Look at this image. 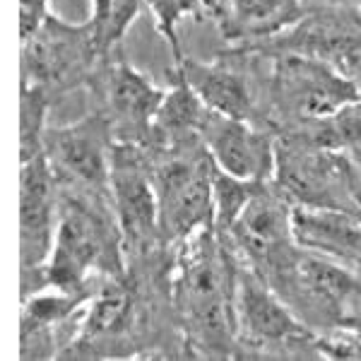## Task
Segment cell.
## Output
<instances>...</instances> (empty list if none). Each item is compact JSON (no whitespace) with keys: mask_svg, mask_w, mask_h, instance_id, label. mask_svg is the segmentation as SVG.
Here are the masks:
<instances>
[{"mask_svg":"<svg viewBox=\"0 0 361 361\" xmlns=\"http://www.w3.org/2000/svg\"><path fill=\"white\" fill-rule=\"evenodd\" d=\"M294 241L301 248L316 250L361 270V217L342 209L294 205Z\"/></svg>","mask_w":361,"mask_h":361,"instance_id":"obj_16","label":"cell"},{"mask_svg":"<svg viewBox=\"0 0 361 361\" xmlns=\"http://www.w3.org/2000/svg\"><path fill=\"white\" fill-rule=\"evenodd\" d=\"M255 272L313 333L345 330L361 318V275L340 260L292 243Z\"/></svg>","mask_w":361,"mask_h":361,"instance_id":"obj_2","label":"cell"},{"mask_svg":"<svg viewBox=\"0 0 361 361\" xmlns=\"http://www.w3.org/2000/svg\"><path fill=\"white\" fill-rule=\"evenodd\" d=\"M267 180H243L229 173L219 171L214 166L212 173V193H214V226L219 231H226L234 219L241 214V209L248 205V200L263 188Z\"/></svg>","mask_w":361,"mask_h":361,"instance_id":"obj_22","label":"cell"},{"mask_svg":"<svg viewBox=\"0 0 361 361\" xmlns=\"http://www.w3.org/2000/svg\"><path fill=\"white\" fill-rule=\"evenodd\" d=\"M200 140L219 171L243 180L275 178L277 140L270 133L253 128L250 121L231 118L207 109Z\"/></svg>","mask_w":361,"mask_h":361,"instance_id":"obj_13","label":"cell"},{"mask_svg":"<svg viewBox=\"0 0 361 361\" xmlns=\"http://www.w3.org/2000/svg\"><path fill=\"white\" fill-rule=\"evenodd\" d=\"M142 3L145 0H114V10H111V17H109V25L102 32V37H99V46H102L104 56H106L109 51L126 37L128 27L135 22Z\"/></svg>","mask_w":361,"mask_h":361,"instance_id":"obj_24","label":"cell"},{"mask_svg":"<svg viewBox=\"0 0 361 361\" xmlns=\"http://www.w3.org/2000/svg\"><path fill=\"white\" fill-rule=\"evenodd\" d=\"M337 70H340L342 75L349 80V82L354 85V90H357V97L361 102V51H354V54H349L347 58H342L340 63H337Z\"/></svg>","mask_w":361,"mask_h":361,"instance_id":"obj_26","label":"cell"},{"mask_svg":"<svg viewBox=\"0 0 361 361\" xmlns=\"http://www.w3.org/2000/svg\"><path fill=\"white\" fill-rule=\"evenodd\" d=\"M20 357L25 361L58 357V352H56V328L44 325V323H37V320L22 318Z\"/></svg>","mask_w":361,"mask_h":361,"instance_id":"obj_23","label":"cell"},{"mask_svg":"<svg viewBox=\"0 0 361 361\" xmlns=\"http://www.w3.org/2000/svg\"><path fill=\"white\" fill-rule=\"evenodd\" d=\"M51 109V94L42 85L22 82L20 90V154L22 161L44 152L46 114Z\"/></svg>","mask_w":361,"mask_h":361,"instance_id":"obj_20","label":"cell"},{"mask_svg":"<svg viewBox=\"0 0 361 361\" xmlns=\"http://www.w3.org/2000/svg\"><path fill=\"white\" fill-rule=\"evenodd\" d=\"M154 152L164 154L159 161L152 159L161 241L180 243L195 231L214 226V161L205 145L193 142Z\"/></svg>","mask_w":361,"mask_h":361,"instance_id":"obj_4","label":"cell"},{"mask_svg":"<svg viewBox=\"0 0 361 361\" xmlns=\"http://www.w3.org/2000/svg\"><path fill=\"white\" fill-rule=\"evenodd\" d=\"M173 75L195 92V97L209 111L241 121L253 118V94H250L246 80L234 70L219 66V63H200L195 58L183 56L180 63H173Z\"/></svg>","mask_w":361,"mask_h":361,"instance_id":"obj_18","label":"cell"},{"mask_svg":"<svg viewBox=\"0 0 361 361\" xmlns=\"http://www.w3.org/2000/svg\"><path fill=\"white\" fill-rule=\"evenodd\" d=\"M92 17H90V22H92V27H94V34H97V42H99V37H102V32L106 29L109 25V17H111V10H114V0H92ZM102 49V46H99Z\"/></svg>","mask_w":361,"mask_h":361,"instance_id":"obj_27","label":"cell"},{"mask_svg":"<svg viewBox=\"0 0 361 361\" xmlns=\"http://www.w3.org/2000/svg\"><path fill=\"white\" fill-rule=\"evenodd\" d=\"M241 263V260H238ZM236 335L246 347H304L313 349L316 335L304 320L279 299V294L253 267L238 265L236 277Z\"/></svg>","mask_w":361,"mask_h":361,"instance_id":"obj_10","label":"cell"},{"mask_svg":"<svg viewBox=\"0 0 361 361\" xmlns=\"http://www.w3.org/2000/svg\"><path fill=\"white\" fill-rule=\"evenodd\" d=\"M345 330H354V333H359L361 335V318H357V320H352V323L347 325Z\"/></svg>","mask_w":361,"mask_h":361,"instance_id":"obj_28","label":"cell"},{"mask_svg":"<svg viewBox=\"0 0 361 361\" xmlns=\"http://www.w3.org/2000/svg\"><path fill=\"white\" fill-rule=\"evenodd\" d=\"M137 318L140 304L133 277H109V282L87 301L78 335L58 357H97V349L121 347L130 340Z\"/></svg>","mask_w":361,"mask_h":361,"instance_id":"obj_14","label":"cell"},{"mask_svg":"<svg viewBox=\"0 0 361 361\" xmlns=\"http://www.w3.org/2000/svg\"><path fill=\"white\" fill-rule=\"evenodd\" d=\"M207 116V106L195 97V92L173 75V90L166 92L152 123L149 149H173L202 142L200 128Z\"/></svg>","mask_w":361,"mask_h":361,"instance_id":"obj_19","label":"cell"},{"mask_svg":"<svg viewBox=\"0 0 361 361\" xmlns=\"http://www.w3.org/2000/svg\"><path fill=\"white\" fill-rule=\"evenodd\" d=\"M270 94L279 114L294 123L320 121L359 102L357 90L333 63L299 54H277Z\"/></svg>","mask_w":361,"mask_h":361,"instance_id":"obj_8","label":"cell"},{"mask_svg":"<svg viewBox=\"0 0 361 361\" xmlns=\"http://www.w3.org/2000/svg\"><path fill=\"white\" fill-rule=\"evenodd\" d=\"M99 58L104 54L92 22L70 25L49 13L34 37L22 42V82L42 85L54 97L90 82Z\"/></svg>","mask_w":361,"mask_h":361,"instance_id":"obj_6","label":"cell"},{"mask_svg":"<svg viewBox=\"0 0 361 361\" xmlns=\"http://www.w3.org/2000/svg\"><path fill=\"white\" fill-rule=\"evenodd\" d=\"M104 102L111 121L114 135L121 142H135L149 147L154 116L166 92L149 82L142 73L123 61H116L104 70Z\"/></svg>","mask_w":361,"mask_h":361,"instance_id":"obj_15","label":"cell"},{"mask_svg":"<svg viewBox=\"0 0 361 361\" xmlns=\"http://www.w3.org/2000/svg\"><path fill=\"white\" fill-rule=\"evenodd\" d=\"M354 178L357 164L345 152L313 147L289 135L277 140L275 183L296 205L354 214Z\"/></svg>","mask_w":361,"mask_h":361,"instance_id":"obj_5","label":"cell"},{"mask_svg":"<svg viewBox=\"0 0 361 361\" xmlns=\"http://www.w3.org/2000/svg\"><path fill=\"white\" fill-rule=\"evenodd\" d=\"M116 135L106 114H92L73 126L49 128L44 135V154L58 180L80 185L82 190H106L111 173Z\"/></svg>","mask_w":361,"mask_h":361,"instance_id":"obj_11","label":"cell"},{"mask_svg":"<svg viewBox=\"0 0 361 361\" xmlns=\"http://www.w3.org/2000/svg\"><path fill=\"white\" fill-rule=\"evenodd\" d=\"M304 17L301 0H226L217 22L224 39L255 46L279 37Z\"/></svg>","mask_w":361,"mask_h":361,"instance_id":"obj_17","label":"cell"},{"mask_svg":"<svg viewBox=\"0 0 361 361\" xmlns=\"http://www.w3.org/2000/svg\"><path fill=\"white\" fill-rule=\"evenodd\" d=\"M58 176L46 154L22 161L20 169V267L22 299L44 289L42 272L51 258L58 229Z\"/></svg>","mask_w":361,"mask_h":361,"instance_id":"obj_9","label":"cell"},{"mask_svg":"<svg viewBox=\"0 0 361 361\" xmlns=\"http://www.w3.org/2000/svg\"><path fill=\"white\" fill-rule=\"evenodd\" d=\"M294 205L282 188L270 180L263 183L234 219V224L222 234L229 238L231 248L236 250L238 260L243 265L260 270L267 260L275 258L279 250L292 246L294 229H292Z\"/></svg>","mask_w":361,"mask_h":361,"instance_id":"obj_12","label":"cell"},{"mask_svg":"<svg viewBox=\"0 0 361 361\" xmlns=\"http://www.w3.org/2000/svg\"><path fill=\"white\" fill-rule=\"evenodd\" d=\"M147 8L152 10L157 29L164 34L169 49H171L173 63L183 61V51H180L178 37H176V29L185 17L190 15H202L209 13L214 17L222 15V3L219 0H145Z\"/></svg>","mask_w":361,"mask_h":361,"instance_id":"obj_21","label":"cell"},{"mask_svg":"<svg viewBox=\"0 0 361 361\" xmlns=\"http://www.w3.org/2000/svg\"><path fill=\"white\" fill-rule=\"evenodd\" d=\"M49 17V0H20V37L22 42L34 37Z\"/></svg>","mask_w":361,"mask_h":361,"instance_id":"obj_25","label":"cell"},{"mask_svg":"<svg viewBox=\"0 0 361 361\" xmlns=\"http://www.w3.org/2000/svg\"><path fill=\"white\" fill-rule=\"evenodd\" d=\"M111 212V202L102 205L99 195L63 197L54 250L42 272L44 289L82 294L94 272L106 277L128 275L123 234Z\"/></svg>","mask_w":361,"mask_h":361,"instance_id":"obj_3","label":"cell"},{"mask_svg":"<svg viewBox=\"0 0 361 361\" xmlns=\"http://www.w3.org/2000/svg\"><path fill=\"white\" fill-rule=\"evenodd\" d=\"M109 202L128 253L142 255L154 250L161 234L149 147L116 140L109 173Z\"/></svg>","mask_w":361,"mask_h":361,"instance_id":"obj_7","label":"cell"},{"mask_svg":"<svg viewBox=\"0 0 361 361\" xmlns=\"http://www.w3.org/2000/svg\"><path fill=\"white\" fill-rule=\"evenodd\" d=\"M173 275V306L185 330V342L214 357H231L236 335L238 255L217 226L195 231L178 243Z\"/></svg>","mask_w":361,"mask_h":361,"instance_id":"obj_1","label":"cell"}]
</instances>
